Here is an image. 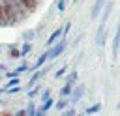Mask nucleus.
Instances as JSON below:
<instances>
[{"label": "nucleus", "instance_id": "nucleus-1", "mask_svg": "<svg viewBox=\"0 0 120 116\" xmlns=\"http://www.w3.org/2000/svg\"><path fill=\"white\" fill-rule=\"evenodd\" d=\"M64 51H66V37H62L58 43H52V47L49 49V60L58 58V56H60Z\"/></svg>", "mask_w": 120, "mask_h": 116}, {"label": "nucleus", "instance_id": "nucleus-2", "mask_svg": "<svg viewBox=\"0 0 120 116\" xmlns=\"http://www.w3.org/2000/svg\"><path fill=\"white\" fill-rule=\"evenodd\" d=\"M105 37H107V30H105V22L101 21L99 26H98V34H96V45L103 47L105 45Z\"/></svg>", "mask_w": 120, "mask_h": 116}, {"label": "nucleus", "instance_id": "nucleus-3", "mask_svg": "<svg viewBox=\"0 0 120 116\" xmlns=\"http://www.w3.org/2000/svg\"><path fill=\"white\" fill-rule=\"evenodd\" d=\"M82 95H84V86H82V84H79L77 88H73V90H71L69 99H71V103H77V101H79Z\"/></svg>", "mask_w": 120, "mask_h": 116}, {"label": "nucleus", "instance_id": "nucleus-4", "mask_svg": "<svg viewBox=\"0 0 120 116\" xmlns=\"http://www.w3.org/2000/svg\"><path fill=\"white\" fill-rule=\"evenodd\" d=\"M47 60H49V51L41 52V54H39V58L36 60V64H34V65H32L30 69H34V71H36V69H39V67H41V65H43V64H45Z\"/></svg>", "mask_w": 120, "mask_h": 116}, {"label": "nucleus", "instance_id": "nucleus-5", "mask_svg": "<svg viewBox=\"0 0 120 116\" xmlns=\"http://www.w3.org/2000/svg\"><path fill=\"white\" fill-rule=\"evenodd\" d=\"M103 4H105V0H96V2H94V6H92V11H90L92 19L99 17V13H101V7H103Z\"/></svg>", "mask_w": 120, "mask_h": 116}, {"label": "nucleus", "instance_id": "nucleus-6", "mask_svg": "<svg viewBox=\"0 0 120 116\" xmlns=\"http://www.w3.org/2000/svg\"><path fill=\"white\" fill-rule=\"evenodd\" d=\"M43 75H45V69H43V71H39V69H36V71L32 73V77H30V80H28V86L32 88V86H34V84H36V82H38V80H39V79H41Z\"/></svg>", "mask_w": 120, "mask_h": 116}, {"label": "nucleus", "instance_id": "nucleus-7", "mask_svg": "<svg viewBox=\"0 0 120 116\" xmlns=\"http://www.w3.org/2000/svg\"><path fill=\"white\" fill-rule=\"evenodd\" d=\"M60 36H62V28H56V30H54V32L49 36V39H47V47H51V45H52V43H54V41H56Z\"/></svg>", "mask_w": 120, "mask_h": 116}, {"label": "nucleus", "instance_id": "nucleus-8", "mask_svg": "<svg viewBox=\"0 0 120 116\" xmlns=\"http://www.w3.org/2000/svg\"><path fill=\"white\" fill-rule=\"evenodd\" d=\"M52 107H54V101H52V97H49L47 101H43V103H41V107H39V110H43V112L47 114V112H49V110H51Z\"/></svg>", "mask_w": 120, "mask_h": 116}, {"label": "nucleus", "instance_id": "nucleus-9", "mask_svg": "<svg viewBox=\"0 0 120 116\" xmlns=\"http://www.w3.org/2000/svg\"><path fill=\"white\" fill-rule=\"evenodd\" d=\"M71 90H73V84H64L62 86V90H60V97H69V94H71Z\"/></svg>", "mask_w": 120, "mask_h": 116}, {"label": "nucleus", "instance_id": "nucleus-10", "mask_svg": "<svg viewBox=\"0 0 120 116\" xmlns=\"http://www.w3.org/2000/svg\"><path fill=\"white\" fill-rule=\"evenodd\" d=\"M99 110H101V103H94L92 107H88V109H86V114H88V116H92V114H98Z\"/></svg>", "mask_w": 120, "mask_h": 116}, {"label": "nucleus", "instance_id": "nucleus-11", "mask_svg": "<svg viewBox=\"0 0 120 116\" xmlns=\"http://www.w3.org/2000/svg\"><path fill=\"white\" fill-rule=\"evenodd\" d=\"M19 51H21V56H26V54L32 51V43H30V41H24V43H22V47H21Z\"/></svg>", "mask_w": 120, "mask_h": 116}, {"label": "nucleus", "instance_id": "nucleus-12", "mask_svg": "<svg viewBox=\"0 0 120 116\" xmlns=\"http://www.w3.org/2000/svg\"><path fill=\"white\" fill-rule=\"evenodd\" d=\"M54 105H56V110H66V107H68V97H60Z\"/></svg>", "mask_w": 120, "mask_h": 116}, {"label": "nucleus", "instance_id": "nucleus-13", "mask_svg": "<svg viewBox=\"0 0 120 116\" xmlns=\"http://www.w3.org/2000/svg\"><path fill=\"white\" fill-rule=\"evenodd\" d=\"M8 51H9V56H11V58H21V51H19L15 45H9Z\"/></svg>", "mask_w": 120, "mask_h": 116}, {"label": "nucleus", "instance_id": "nucleus-14", "mask_svg": "<svg viewBox=\"0 0 120 116\" xmlns=\"http://www.w3.org/2000/svg\"><path fill=\"white\" fill-rule=\"evenodd\" d=\"M17 92H21V86L17 84V86H9V88H4V94H8V95H13V94H17Z\"/></svg>", "mask_w": 120, "mask_h": 116}, {"label": "nucleus", "instance_id": "nucleus-15", "mask_svg": "<svg viewBox=\"0 0 120 116\" xmlns=\"http://www.w3.org/2000/svg\"><path fill=\"white\" fill-rule=\"evenodd\" d=\"M0 26H8V19H6V13H4L2 2H0Z\"/></svg>", "mask_w": 120, "mask_h": 116}, {"label": "nucleus", "instance_id": "nucleus-16", "mask_svg": "<svg viewBox=\"0 0 120 116\" xmlns=\"http://www.w3.org/2000/svg\"><path fill=\"white\" fill-rule=\"evenodd\" d=\"M28 69H30V65H28L26 62H22V64H19V65H17V69H15V73L19 75V73H24V71H28Z\"/></svg>", "mask_w": 120, "mask_h": 116}, {"label": "nucleus", "instance_id": "nucleus-17", "mask_svg": "<svg viewBox=\"0 0 120 116\" xmlns=\"http://www.w3.org/2000/svg\"><path fill=\"white\" fill-rule=\"evenodd\" d=\"M77 77H79V75H77V71H71V73H69V75L66 77V82H68V84H75Z\"/></svg>", "mask_w": 120, "mask_h": 116}, {"label": "nucleus", "instance_id": "nucleus-18", "mask_svg": "<svg viewBox=\"0 0 120 116\" xmlns=\"http://www.w3.org/2000/svg\"><path fill=\"white\" fill-rule=\"evenodd\" d=\"M66 71H68V65H62L60 69H56V73H54V79H60V77H64V75H66Z\"/></svg>", "mask_w": 120, "mask_h": 116}, {"label": "nucleus", "instance_id": "nucleus-19", "mask_svg": "<svg viewBox=\"0 0 120 116\" xmlns=\"http://www.w3.org/2000/svg\"><path fill=\"white\" fill-rule=\"evenodd\" d=\"M38 94H39V86H32V90L28 92V97H30V99H34Z\"/></svg>", "mask_w": 120, "mask_h": 116}, {"label": "nucleus", "instance_id": "nucleus-20", "mask_svg": "<svg viewBox=\"0 0 120 116\" xmlns=\"http://www.w3.org/2000/svg\"><path fill=\"white\" fill-rule=\"evenodd\" d=\"M34 112H36V105H34V103H28V107H26V116H34Z\"/></svg>", "mask_w": 120, "mask_h": 116}, {"label": "nucleus", "instance_id": "nucleus-21", "mask_svg": "<svg viewBox=\"0 0 120 116\" xmlns=\"http://www.w3.org/2000/svg\"><path fill=\"white\" fill-rule=\"evenodd\" d=\"M58 4H56V9L60 11V13H64V9H66V0H56Z\"/></svg>", "mask_w": 120, "mask_h": 116}, {"label": "nucleus", "instance_id": "nucleus-22", "mask_svg": "<svg viewBox=\"0 0 120 116\" xmlns=\"http://www.w3.org/2000/svg\"><path fill=\"white\" fill-rule=\"evenodd\" d=\"M17 84H19V77L9 79V80H8V84H6V88H9V86H17Z\"/></svg>", "mask_w": 120, "mask_h": 116}, {"label": "nucleus", "instance_id": "nucleus-23", "mask_svg": "<svg viewBox=\"0 0 120 116\" xmlns=\"http://www.w3.org/2000/svg\"><path fill=\"white\" fill-rule=\"evenodd\" d=\"M62 116H77L75 109H68V110H62Z\"/></svg>", "mask_w": 120, "mask_h": 116}, {"label": "nucleus", "instance_id": "nucleus-24", "mask_svg": "<svg viewBox=\"0 0 120 116\" xmlns=\"http://www.w3.org/2000/svg\"><path fill=\"white\" fill-rule=\"evenodd\" d=\"M4 77H6V79H15V77H19V75H17L15 71H6V75H4Z\"/></svg>", "mask_w": 120, "mask_h": 116}, {"label": "nucleus", "instance_id": "nucleus-25", "mask_svg": "<svg viewBox=\"0 0 120 116\" xmlns=\"http://www.w3.org/2000/svg\"><path fill=\"white\" fill-rule=\"evenodd\" d=\"M49 97H51V90H45V92L41 94V101H47Z\"/></svg>", "mask_w": 120, "mask_h": 116}, {"label": "nucleus", "instance_id": "nucleus-26", "mask_svg": "<svg viewBox=\"0 0 120 116\" xmlns=\"http://www.w3.org/2000/svg\"><path fill=\"white\" fill-rule=\"evenodd\" d=\"M22 37H24V41H30V39L34 37V32H26V34H24Z\"/></svg>", "mask_w": 120, "mask_h": 116}, {"label": "nucleus", "instance_id": "nucleus-27", "mask_svg": "<svg viewBox=\"0 0 120 116\" xmlns=\"http://www.w3.org/2000/svg\"><path fill=\"white\" fill-rule=\"evenodd\" d=\"M15 116H26V109H19V110L15 112Z\"/></svg>", "mask_w": 120, "mask_h": 116}, {"label": "nucleus", "instance_id": "nucleus-28", "mask_svg": "<svg viewBox=\"0 0 120 116\" xmlns=\"http://www.w3.org/2000/svg\"><path fill=\"white\" fill-rule=\"evenodd\" d=\"M34 116H45V112H43V110H39V109H36V112H34Z\"/></svg>", "mask_w": 120, "mask_h": 116}, {"label": "nucleus", "instance_id": "nucleus-29", "mask_svg": "<svg viewBox=\"0 0 120 116\" xmlns=\"http://www.w3.org/2000/svg\"><path fill=\"white\" fill-rule=\"evenodd\" d=\"M4 69H6V65H2V64H0V71H4Z\"/></svg>", "mask_w": 120, "mask_h": 116}, {"label": "nucleus", "instance_id": "nucleus-30", "mask_svg": "<svg viewBox=\"0 0 120 116\" xmlns=\"http://www.w3.org/2000/svg\"><path fill=\"white\" fill-rule=\"evenodd\" d=\"M116 32H120V21H118V26H116Z\"/></svg>", "mask_w": 120, "mask_h": 116}, {"label": "nucleus", "instance_id": "nucleus-31", "mask_svg": "<svg viewBox=\"0 0 120 116\" xmlns=\"http://www.w3.org/2000/svg\"><path fill=\"white\" fill-rule=\"evenodd\" d=\"M0 94H4V90H0Z\"/></svg>", "mask_w": 120, "mask_h": 116}, {"label": "nucleus", "instance_id": "nucleus-32", "mask_svg": "<svg viewBox=\"0 0 120 116\" xmlns=\"http://www.w3.org/2000/svg\"><path fill=\"white\" fill-rule=\"evenodd\" d=\"M0 52H2V49H0Z\"/></svg>", "mask_w": 120, "mask_h": 116}, {"label": "nucleus", "instance_id": "nucleus-33", "mask_svg": "<svg viewBox=\"0 0 120 116\" xmlns=\"http://www.w3.org/2000/svg\"><path fill=\"white\" fill-rule=\"evenodd\" d=\"M73 2H77V0H73Z\"/></svg>", "mask_w": 120, "mask_h": 116}, {"label": "nucleus", "instance_id": "nucleus-34", "mask_svg": "<svg viewBox=\"0 0 120 116\" xmlns=\"http://www.w3.org/2000/svg\"><path fill=\"white\" fill-rule=\"evenodd\" d=\"M66 2H68V0H66Z\"/></svg>", "mask_w": 120, "mask_h": 116}, {"label": "nucleus", "instance_id": "nucleus-35", "mask_svg": "<svg viewBox=\"0 0 120 116\" xmlns=\"http://www.w3.org/2000/svg\"><path fill=\"white\" fill-rule=\"evenodd\" d=\"M86 116H88V114H86Z\"/></svg>", "mask_w": 120, "mask_h": 116}, {"label": "nucleus", "instance_id": "nucleus-36", "mask_svg": "<svg viewBox=\"0 0 120 116\" xmlns=\"http://www.w3.org/2000/svg\"><path fill=\"white\" fill-rule=\"evenodd\" d=\"M0 79H2V77H0Z\"/></svg>", "mask_w": 120, "mask_h": 116}]
</instances>
